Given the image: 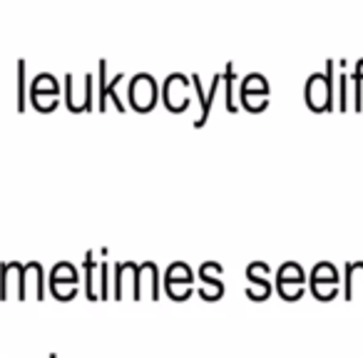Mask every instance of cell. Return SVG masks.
I'll return each instance as SVG.
<instances>
[{
  "instance_id": "cell-1",
  "label": "cell",
  "mask_w": 363,
  "mask_h": 358,
  "mask_svg": "<svg viewBox=\"0 0 363 358\" xmlns=\"http://www.w3.org/2000/svg\"><path fill=\"white\" fill-rule=\"evenodd\" d=\"M127 100H130V107L137 112H150L152 107L160 100V87H157V80L150 75V72H137L130 80V87H127Z\"/></svg>"
},
{
  "instance_id": "cell-2",
  "label": "cell",
  "mask_w": 363,
  "mask_h": 358,
  "mask_svg": "<svg viewBox=\"0 0 363 358\" xmlns=\"http://www.w3.org/2000/svg\"><path fill=\"white\" fill-rule=\"evenodd\" d=\"M57 97H60V85L50 72H43L33 80L30 87V102L38 112H52L57 107Z\"/></svg>"
},
{
  "instance_id": "cell-3",
  "label": "cell",
  "mask_w": 363,
  "mask_h": 358,
  "mask_svg": "<svg viewBox=\"0 0 363 358\" xmlns=\"http://www.w3.org/2000/svg\"><path fill=\"white\" fill-rule=\"evenodd\" d=\"M189 77L182 72H172L162 87V102L169 112H184L189 107Z\"/></svg>"
},
{
  "instance_id": "cell-4",
  "label": "cell",
  "mask_w": 363,
  "mask_h": 358,
  "mask_svg": "<svg viewBox=\"0 0 363 358\" xmlns=\"http://www.w3.org/2000/svg\"><path fill=\"white\" fill-rule=\"evenodd\" d=\"M85 279H87V298H90V301H105L107 286H110L107 264L105 262L97 264L92 252H87V257H85Z\"/></svg>"
},
{
  "instance_id": "cell-5",
  "label": "cell",
  "mask_w": 363,
  "mask_h": 358,
  "mask_svg": "<svg viewBox=\"0 0 363 358\" xmlns=\"http://www.w3.org/2000/svg\"><path fill=\"white\" fill-rule=\"evenodd\" d=\"M303 284H306V276H303V269L298 264L289 262L279 269L277 274V291L281 293L286 301H296L303 293Z\"/></svg>"
},
{
  "instance_id": "cell-6",
  "label": "cell",
  "mask_w": 363,
  "mask_h": 358,
  "mask_svg": "<svg viewBox=\"0 0 363 358\" xmlns=\"http://www.w3.org/2000/svg\"><path fill=\"white\" fill-rule=\"evenodd\" d=\"M192 281H194V274L184 262L172 264L164 274V289H167V293H169V298H174V301H187L192 291H187V289H182V286H189Z\"/></svg>"
},
{
  "instance_id": "cell-7",
  "label": "cell",
  "mask_w": 363,
  "mask_h": 358,
  "mask_svg": "<svg viewBox=\"0 0 363 358\" xmlns=\"http://www.w3.org/2000/svg\"><path fill=\"white\" fill-rule=\"evenodd\" d=\"M267 95H269V85L264 80V75H247L242 80V105L252 112H262L267 107Z\"/></svg>"
},
{
  "instance_id": "cell-8",
  "label": "cell",
  "mask_w": 363,
  "mask_h": 358,
  "mask_svg": "<svg viewBox=\"0 0 363 358\" xmlns=\"http://www.w3.org/2000/svg\"><path fill=\"white\" fill-rule=\"evenodd\" d=\"M45 296V279H43V267L38 262H28L23 264V274H21V301L28 298H38L43 301Z\"/></svg>"
},
{
  "instance_id": "cell-9",
  "label": "cell",
  "mask_w": 363,
  "mask_h": 358,
  "mask_svg": "<svg viewBox=\"0 0 363 358\" xmlns=\"http://www.w3.org/2000/svg\"><path fill=\"white\" fill-rule=\"evenodd\" d=\"M142 296L157 301L160 298V269L155 262H145L137 269V284H135V301H140Z\"/></svg>"
},
{
  "instance_id": "cell-10",
  "label": "cell",
  "mask_w": 363,
  "mask_h": 358,
  "mask_svg": "<svg viewBox=\"0 0 363 358\" xmlns=\"http://www.w3.org/2000/svg\"><path fill=\"white\" fill-rule=\"evenodd\" d=\"M105 72H107V60H100V65H97V107L100 110H107V100H112V105L117 107L120 112H125V105L120 102V97H117V85H120V80L125 75H117V77H112L110 82L105 80Z\"/></svg>"
},
{
  "instance_id": "cell-11",
  "label": "cell",
  "mask_w": 363,
  "mask_h": 358,
  "mask_svg": "<svg viewBox=\"0 0 363 358\" xmlns=\"http://www.w3.org/2000/svg\"><path fill=\"white\" fill-rule=\"evenodd\" d=\"M92 80H95V77L87 72V75H85V87L77 92L75 82H72V75H70V72L65 75V102H67V107H70V112L92 110Z\"/></svg>"
},
{
  "instance_id": "cell-12",
  "label": "cell",
  "mask_w": 363,
  "mask_h": 358,
  "mask_svg": "<svg viewBox=\"0 0 363 358\" xmlns=\"http://www.w3.org/2000/svg\"><path fill=\"white\" fill-rule=\"evenodd\" d=\"M267 274H269V267L262 262H254L249 264L247 269V279H249V289H247V296L252 301H264V298L272 293V286L267 281Z\"/></svg>"
},
{
  "instance_id": "cell-13",
  "label": "cell",
  "mask_w": 363,
  "mask_h": 358,
  "mask_svg": "<svg viewBox=\"0 0 363 358\" xmlns=\"http://www.w3.org/2000/svg\"><path fill=\"white\" fill-rule=\"evenodd\" d=\"M21 262H3L0 264V301H8L13 293L21 296Z\"/></svg>"
},
{
  "instance_id": "cell-14",
  "label": "cell",
  "mask_w": 363,
  "mask_h": 358,
  "mask_svg": "<svg viewBox=\"0 0 363 358\" xmlns=\"http://www.w3.org/2000/svg\"><path fill=\"white\" fill-rule=\"evenodd\" d=\"M77 284H80V274L75 272V267H72V264L60 262L55 269H52V274H50V293L57 298V301H62V286L77 289Z\"/></svg>"
},
{
  "instance_id": "cell-15",
  "label": "cell",
  "mask_w": 363,
  "mask_h": 358,
  "mask_svg": "<svg viewBox=\"0 0 363 358\" xmlns=\"http://www.w3.org/2000/svg\"><path fill=\"white\" fill-rule=\"evenodd\" d=\"M137 269H140V264H135V262H122L115 267V298L117 301H120L125 293L135 296Z\"/></svg>"
},
{
  "instance_id": "cell-16",
  "label": "cell",
  "mask_w": 363,
  "mask_h": 358,
  "mask_svg": "<svg viewBox=\"0 0 363 358\" xmlns=\"http://www.w3.org/2000/svg\"><path fill=\"white\" fill-rule=\"evenodd\" d=\"M189 80H192L194 90H197V100L202 102V117H199V120L194 122V127H202L204 122H207V117H209V110H212V100L217 97V90H219V82H222V75L217 72V75L212 77V85H209V90H204V87H202V82H199L197 72H194V75L189 77Z\"/></svg>"
},
{
  "instance_id": "cell-17",
  "label": "cell",
  "mask_w": 363,
  "mask_h": 358,
  "mask_svg": "<svg viewBox=\"0 0 363 358\" xmlns=\"http://www.w3.org/2000/svg\"><path fill=\"white\" fill-rule=\"evenodd\" d=\"M323 284H328L331 289H336V284H338L336 269H333L331 264H318V267L311 272V291L316 293L318 298H321Z\"/></svg>"
},
{
  "instance_id": "cell-18",
  "label": "cell",
  "mask_w": 363,
  "mask_h": 358,
  "mask_svg": "<svg viewBox=\"0 0 363 358\" xmlns=\"http://www.w3.org/2000/svg\"><path fill=\"white\" fill-rule=\"evenodd\" d=\"M199 279H202V286H199L197 291L204 301H219V298L224 296V284L219 281V279L209 276V272L204 267H199Z\"/></svg>"
},
{
  "instance_id": "cell-19",
  "label": "cell",
  "mask_w": 363,
  "mask_h": 358,
  "mask_svg": "<svg viewBox=\"0 0 363 358\" xmlns=\"http://www.w3.org/2000/svg\"><path fill=\"white\" fill-rule=\"evenodd\" d=\"M306 97H308V105L321 110L326 105V87H323V77L321 75H313L308 80V87H306Z\"/></svg>"
},
{
  "instance_id": "cell-20",
  "label": "cell",
  "mask_w": 363,
  "mask_h": 358,
  "mask_svg": "<svg viewBox=\"0 0 363 358\" xmlns=\"http://www.w3.org/2000/svg\"><path fill=\"white\" fill-rule=\"evenodd\" d=\"M222 80L227 82V110L229 112H237V100H234V65L229 62L227 67H224V75H222Z\"/></svg>"
},
{
  "instance_id": "cell-21",
  "label": "cell",
  "mask_w": 363,
  "mask_h": 358,
  "mask_svg": "<svg viewBox=\"0 0 363 358\" xmlns=\"http://www.w3.org/2000/svg\"><path fill=\"white\" fill-rule=\"evenodd\" d=\"M18 110H26V60H18Z\"/></svg>"
},
{
  "instance_id": "cell-22",
  "label": "cell",
  "mask_w": 363,
  "mask_h": 358,
  "mask_svg": "<svg viewBox=\"0 0 363 358\" xmlns=\"http://www.w3.org/2000/svg\"><path fill=\"white\" fill-rule=\"evenodd\" d=\"M50 358H57V356H55V353H50Z\"/></svg>"
}]
</instances>
